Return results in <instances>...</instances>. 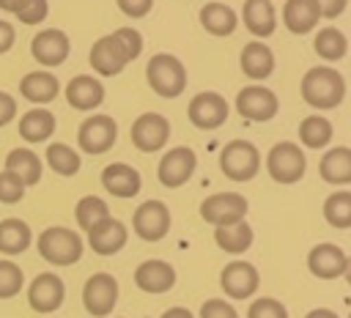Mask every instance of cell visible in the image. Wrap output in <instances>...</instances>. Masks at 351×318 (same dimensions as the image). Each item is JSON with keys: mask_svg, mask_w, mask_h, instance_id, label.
Wrapping results in <instances>:
<instances>
[{"mask_svg": "<svg viewBox=\"0 0 351 318\" xmlns=\"http://www.w3.org/2000/svg\"><path fill=\"white\" fill-rule=\"evenodd\" d=\"M302 99L315 110H335L346 99V80L332 66H315L302 77Z\"/></svg>", "mask_w": 351, "mask_h": 318, "instance_id": "6da1fadb", "label": "cell"}, {"mask_svg": "<svg viewBox=\"0 0 351 318\" xmlns=\"http://www.w3.org/2000/svg\"><path fill=\"white\" fill-rule=\"evenodd\" d=\"M36 247H38V255L52 263V266H74L80 258H82V249H85V241L77 230L71 228H63V225H49L38 233L36 238Z\"/></svg>", "mask_w": 351, "mask_h": 318, "instance_id": "7a4b0ae2", "label": "cell"}, {"mask_svg": "<svg viewBox=\"0 0 351 318\" xmlns=\"http://www.w3.org/2000/svg\"><path fill=\"white\" fill-rule=\"evenodd\" d=\"M145 82L151 85L154 93H159L162 99H176L184 93L186 88V69L184 63L170 55V52H156L148 63H145Z\"/></svg>", "mask_w": 351, "mask_h": 318, "instance_id": "3957f363", "label": "cell"}, {"mask_svg": "<svg viewBox=\"0 0 351 318\" xmlns=\"http://www.w3.org/2000/svg\"><path fill=\"white\" fill-rule=\"evenodd\" d=\"M219 170L230 181H252L261 170V154L250 140H230L219 151Z\"/></svg>", "mask_w": 351, "mask_h": 318, "instance_id": "277c9868", "label": "cell"}, {"mask_svg": "<svg viewBox=\"0 0 351 318\" xmlns=\"http://www.w3.org/2000/svg\"><path fill=\"white\" fill-rule=\"evenodd\" d=\"M266 170L271 175V181H277V184H296V181H302V175L307 170L304 151L288 140L274 143L266 154Z\"/></svg>", "mask_w": 351, "mask_h": 318, "instance_id": "5b68a950", "label": "cell"}, {"mask_svg": "<svg viewBox=\"0 0 351 318\" xmlns=\"http://www.w3.org/2000/svg\"><path fill=\"white\" fill-rule=\"evenodd\" d=\"M118 140V123L110 115H88L77 129V145L82 154L101 156L107 154Z\"/></svg>", "mask_w": 351, "mask_h": 318, "instance_id": "8992f818", "label": "cell"}, {"mask_svg": "<svg viewBox=\"0 0 351 318\" xmlns=\"http://www.w3.org/2000/svg\"><path fill=\"white\" fill-rule=\"evenodd\" d=\"M186 115H189V123H192L195 129L211 132V129H219V126L228 121L230 104L225 101L222 93H217V90H203V93H195V96L189 99Z\"/></svg>", "mask_w": 351, "mask_h": 318, "instance_id": "52a82bcc", "label": "cell"}, {"mask_svg": "<svg viewBox=\"0 0 351 318\" xmlns=\"http://www.w3.org/2000/svg\"><path fill=\"white\" fill-rule=\"evenodd\" d=\"M118 302V280L110 271H96L82 285V304L93 318H104L115 310Z\"/></svg>", "mask_w": 351, "mask_h": 318, "instance_id": "ba28073f", "label": "cell"}, {"mask_svg": "<svg viewBox=\"0 0 351 318\" xmlns=\"http://www.w3.org/2000/svg\"><path fill=\"white\" fill-rule=\"evenodd\" d=\"M195 167H197V154L189 145H176V148L165 151V156L159 159L156 178H159L162 186L178 189V186H184L192 178Z\"/></svg>", "mask_w": 351, "mask_h": 318, "instance_id": "9c48e42d", "label": "cell"}, {"mask_svg": "<svg viewBox=\"0 0 351 318\" xmlns=\"http://www.w3.org/2000/svg\"><path fill=\"white\" fill-rule=\"evenodd\" d=\"M250 211V203L244 195L239 192H214L208 195L203 203H200V217L203 222L208 225H230V222H239L244 219Z\"/></svg>", "mask_w": 351, "mask_h": 318, "instance_id": "30bf717a", "label": "cell"}, {"mask_svg": "<svg viewBox=\"0 0 351 318\" xmlns=\"http://www.w3.org/2000/svg\"><path fill=\"white\" fill-rule=\"evenodd\" d=\"M132 230L143 241H162L170 233V208L162 200H145L132 214Z\"/></svg>", "mask_w": 351, "mask_h": 318, "instance_id": "8fae6325", "label": "cell"}, {"mask_svg": "<svg viewBox=\"0 0 351 318\" xmlns=\"http://www.w3.org/2000/svg\"><path fill=\"white\" fill-rule=\"evenodd\" d=\"M129 137H132V145L137 151L154 154V151L165 148V143L170 140V121L162 112H143L134 118Z\"/></svg>", "mask_w": 351, "mask_h": 318, "instance_id": "7c38bea8", "label": "cell"}, {"mask_svg": "<svg viewBox=\"0 0 351 318\" xmlns=\"http://www.w3.org/2000/svg\"><path fill=\"white\" fill-rule=\"evenodd\" d=\"M30 55L38 66L44 69H55L60 63H66V58L71 55V41L60 27H44L33 36L30 41Z\"/></svg>", "mask_w": 351, "mask_h": 318, "instance_id": "4fadbf2b", "label": "cell"}, {"mask_svg": "<svg viewBox=\"0 0 351 318\" xmlns=\"http://www.w3.org/2000/svg\"><path fill=\"white\" fill-rule=\"evenodd\" d=\"M236 110L239 115H244L247 121L263 123L271 121L280 110V99L274 90H269L266 85H247L236 93Z\"/></svg>", "mask_w": 351, "mask_h": 318, "instance_id": "5bb4252c", "label": "cell"}, {"mask_svg": "<svg viewBox=\"0 0 351 318\" xmlns=\"http://www.w3.org/2000/svg\"><path fill=\"white\" fill-rule=\"evenodd\" d=\"M88 63H90V69L99 77H115V74H121L132 63V58L126 55V49L121 47V41L112 33H107V36H101V38L93 41V47L88 52Z\"/></svg>", "mask_w": 351, "mask_h": 318, "instance_id": "9a60e30c", "label": "cell"}, {"mask_svg": "<svg viewBox=\"0 0 351 318\" xmlns=\"http://www.w3.org/2000/svg\"><path fill=\"white\" fill-rule=\"evenodd\" d=\"M66 299V285L55 271H41L27 285V304L36 313H55Z\"/></svg>", "mask_w": 351, "mask_h": 318, "instance_id": "2e32d148", "label": "cell"}, {"mask_svg": "<svg viewBox=\"0 0 351 318\" xmlns=\"http://www.w3.org/2000/svg\"><path fill=\"white\" fill-rule=\"evenodd\" d=\"M219 285H222L225 296H230V299H250L261 285V274L247 260H230L219 271Z\"/></svg>", "mask_w": 351, "mask_h": 318, "instance_id": "e0dca14e", "label": "cell"}, {"mask_svg": "<svg viewBox=\"0 0 351 318\" xmlns=\"http://www.w3.org/2000/svg\"><path fill=\"white\" fill-rule=\"evenodd\" d=\"M126 238H129V230L121 219L115 217H104L101 222H96L90 230H88V247L96 252V255H115L126 247Z\"/></svg>", "mask_w": 351, "mask_h": 318, "instance_id": "ac0fdd59", "label": "cell"}, {"mask_svg": "<svg viewBox=\"0 0 351 318\" xmlns=\"http://www.w3.org/2000/svg\"><path fill=\"white\" fill-rule=\"evenodd\" d=\"M66 101L71 110L90 112L104 101V85L93 74H77L66 82Z\"/></svg>", "mask_w": 351, "mask_h": 318, "instance_id": "d6986e66", "label": "cell"}, {"mask_svg": "<svg viewBox=\"0 0 351 318\" xmlns=\"http://www.w3.org/2000/svg\"><path fill=\"white\" fill-rule=\"evenodd\" d=\"M134 285L145 293H167L176 285V269L167 260L148 258L134 269Z\"/></svg>", "mask_w": 351, "mask_h": 318, "instance_id": "ffe728a7", "label": "cell"}, {"mask_svg": "<svg viewBox=\"0 0 351 318\" xmlns=\"http://www.w3.org/2000/svg\"><path fill=\"white\" fill-rule=\"evenodd\" d=\"M101 186L112 195V197H121V200H129L134 197L140 189H143V178L140 173L126 164V162H112L101 170Z\"/></svg>", "mask_w": 351, "mask_h": 318, "instance_id": "44dd1931", "label": "cell"}, {"mask_svg": "<svg viewBox=\"0 0 351 318\" xmlns=\"http://www.w3.org/2000/svg\"><path fill=\"white\" fill-rule=\"evenodd\" d=\"M19 93H22V99H27L30 104L44 107V104H49L52 99H58V93H60V80H58L52 71H27V74L19 80Z\"/></svg>", "mask_w": 351, "mask_h": 318, "instance_id": "7402d4cb", "label": "cell"}, {"mask_svg": "<svg viewBox=\"0 0 351 318\" xmlns=\"http://www.w3.org/2000/svg\"><path fill=\"white\" fill-rule=\"evenodd\" d=\"M346 260H348V255L337 244H318L307 255V269L318 280H335L346 271Z\"/></svg>", "mask_w": 351, "mask_h": 318, "instance_id": "603a6c76", "label": "cell"}, {"mask_svg": "<svg viewBox=\"0 0 351 318\" xmlns=\"http://www.w3.org/2000/svg\"><path fill=\"white\" fill-rule=\"evenodd\" d=\"M241 22L255 38H269L277 27V11L271 0H244Z\"/></svg>", "mask_w": 351, "mask_h": 318, "instance_id": "cb8c5ba5", "label": "cell"}, {"mask_svg": "<svg viewBox=\"0 0 351 318\" xmlns=\"http://www.w3.org/2000/svg\"><path fill=\"white\" fill-rule=\"evenodd\" d=\"M318 19H321L318 0H285L282 5V22L296 36L310 33L318 25Z\"/></svg>", "mask_w": 351, "mask_h": 318, "instance_id": "d4e9b609", "label": "cell"}, {"mask_svg": "<svg viewBox=\"0 0 351 318\" xmlns=\"http://www.w3.org/2000/svg\"><path fill=\"white\" fill-rule=\"evenodd\" d=\"M239 63H241V71H244L250 80L261 82V80H266V77L274 71V52H271L263 41H250V44L241 47Z\"/></svg>", "mask_w": 351, "mask_h": 318, "instance_id": "484cf974", "label": "cell"}, {"mask_svg": "<svg viewBox=\"0 0 351 318\" xmlns=\"http://www.w3.org/2000/svg\"><path fill=\"white\" fill-rule=\"evenodd\" d=\"M318 173L326 184H335V186L351 184V148H346V145L329 148L324 154V159L318 162Z\"/></svg>", "mask_w": 351, "mask_h": 318, "instance_id": "4316f807", "label": "cell"}, {"mask_svg": "<svg viewBox=\"0 0 351 318\" xmlns=\"http://www.w3.org/2000/svg\"><path fill=\"white\" fill-rule=\"evenodd\" d=\"M197 19H200V25L206 27V33L219 36V38L230 36V33L236 30V25H239V14H236L230 5H225V3H206V5L200 8Z\"/></svg>", "mask_w": 351, "mask_h": 318, "instance_id": "83f0119b", "label": "cell"}, {"mask_svg": "<svg viewBox=\"0 0 351 318\" xmlns=\"http://www.w3.org/2000/svg\"><path fill=\"white\" fill-rule=\"evenodd\" d=\"M55 134V115L44 107H33L19 118V137L27 143H44Z\"/></svg>", "mask_w": 351, "mask_h": 318, "instance_id": "f1b7e54d", "label": "cell"}, {"mask_svg": "<svg viewBox=\"0 0 351 318\" xmlns=\"http://www.w3.org/2000/svg\"><path fill=\"white\" fill-rule=\"evenodd\" d=\"M252 238H255V233H252V228H250L244 219L230 222V225H217V228H214V241H217V247L225 249V252H230V255L247 252V249L252 247Z\"/></svg>", "mask_w": 351, "mask_h": 318, "instance_id": "f546056e", "label": "cell"}, {"mask_svg": "<svg viewBox=\"0 0 351 318\" xmlns=\"http://www.w3.org/2000/svg\"><path fill=\"white\" fill-rule=\"evenodd\" d=\"M33 241V230L25 219H16V217H8L0 222V252L3 255H22Z\"/></svg>", "mask_w": 351, "mask_h": 318, "instance_id": "4dcf8cb0", "label": "cell"}, {"mask_svg": "<svg viewBox=\"0 0 351 318\" xmlns=\"http://www.w3.org/2000/svg\"><path fill=\"white\" fill-rule=\"evenodd\" d=\"M5 170L16 173V175L25 181V186H36V184L41 181L44 164H41L38 154H33L30 148H14V151H8V156H5Z\"/></svg>", "mask_w": 351, "mask_h": 318, "instance_id": "1f68e13d", "label": "cell"}, {"mask_svg": "<svg viewBox=\"0 0 351 318\" xmlns=\"http://www.w3.org/2000/svg\"><path fill=\"white\" fill-rule=\"evenodd\" d=\"M44 159H47V164H49L52 173L66 175V178H69V175H77L80 167H82L80 154H77L71 145H66V143H49Z\"/></svg>", "mask_w": 351, "mask_h": 318, "instance_id": "d6a6232c", "label": "cell"}, {"mask_svg": "<svg viewBox=\"0 0 351 318\" xmlns=\"http://www.w3.org/2000/svg\"><path fill=\"white\" fill-rule=\"evenodd\" d=\"M335 129L329 123V118L324 115H307L302 123H299V140L304 148H324L329 145Z\"/></svg>", "mask_w": 351, "mask_h": 318, "instance_id": "836d02e7", "label": "cell"}, {"mask_svg": "<svg viewBox=\"0 0 351 318\" xmlns=\"http://www.w3.org/2000/svg\"><path fill=\"white\" fill-rule=\"evenodd\" d=\"M313 49H315L324 60L335 63V60H340V58L348 52V41H346V36H343L337 27H321V30L315 33V38H313Z\"/></svg>", "mask_w": 351, "mask_h": 318, "instance_id": "e575fe53", "label": "cell"}, {"mask_svg": "<svg viewBox=\"0 0 351 318\" xmlns=\"http://www.w3.org/2000/svg\"><path fill=\"white\" fill-rule=\"evenodd\" d=\"M104 217H110V206L99 197V195H85V197H80V203H77V208H74V219H77V225L88 233L96 222H101Z\"/></svg>", "mask_w": 351, "mask_h": 318, "instance_id": "d590c367", "label": "cell"}, {"mask_svg": "<svg viewBox=\"0 0 351 318\" xmlns=\"http://www.w3.org/2000/svg\"><path fill=\"white\" fill-rule=\"evenodd\" d=\"M324 219L332 228H351V192H332L324 200Z\"/></svg>", "mask_w": 351, "mask_h": 318, "instance_id": "8d00e7d4", "label": "cell"}, {"mask_svg": "<svg viewBox=\"0 0 351 318\" xmlns=\"http://www.w3.org/2000/svg\"><path fill=\"white\" fill-rule=\"evenodd\" d=\"M25 285V274L14 260H0V299H14Z\"/></svg>", "mask_w": 351, "mask_h": 318, "instance_id": "74e56055", "label": "cell"}, {"mask_svg": "<svg viewBox=\"0 0 351 318\" xmlns=\"http://www.w3.org/2000/svg\"><path fill=\"white\" fill-rule=\"evenodd\" d=\"M25 192H27V186L16 173H11V170L0 173V203L14 206V203H19L25 197Z\"/></svg>", "mask_w": 351, "mask_h": 318, "instance_id": "f35d334b", "label": "cell"}, {"mask_svg": "<svg viewBox=\"0 0 351 318\" xmlns=\"http://www.w3.org/2000/svg\"><path fill=\"white\" fill-rule=\"evenodd\" d=\"M247 318H288V310L280 299L274 296H261L250 304L247 310Z\"/></svg>", "mask_w": 351, "mask_h": 318, "instance_id": "ab89813d", "label": "cell"}, {"mask_svg": "<svg viewBox=\"0 0 351 318\" xmlns=\"http://www.w3.org/2000/svg\"><path fill=\"white\" fill-rule=\"evenodd\" d=\"M47 14H49V3H47V0H25V3L14 11V16H16L22 25H41V22L47 19Z\"/></svg>", "mask_w": 351, "mask_h": 318, "instance_id": "60d3db41", "label": "cell"}, {"mask_svg": "<svg viewBox=\"0 0 351 318\" xmlns=\"http://www.w3.org/2000/svg\"><path fill=\"white\" fill-rule=\"evenodd\" d=\"M112 36L121 41V47L126 49V55L134 60V58H140V52H143V36L134 30V27H118V30H112Z\"/></svg>", "mask_w": 351, "mask_h": 318, "instance_id": "b9f144b4", "label": "cell"}, {"mask_svg": "<svg viewBox=\"0 0 351 318\" xmlns=\"http://www.w3.org/2000/svg\"><path fill=\"white\" fill-rule=\"evenodd\" d=\"M200 318H239V313L225 299H206L200 304Z\"/></svg>", "mask_w": 351, "mask_h": 318, "instance_id": "7bdbcfd3", "label": "cell"}, {"mask_svg": "<svg viewBox=\"0 0 351 318\" xmlns=\"http://www.w3.org/2000/svg\"><path fill=\"white\" fill-rule=\"evenodd\" d=\"M115 5H118L126 16H132V19H143V16L154 8V0H115Z\"/></svg>", "mask_w": 351, "mask_h": 318, "instance_id": "ee69618b", "label": "cell"}, {"mask_svg": "<svg viewBox=\"0 0 351 318\" xmlns=\"http://www.w3.org/2000/svg\"><path fill=\"white\" fill-rule=\"evenodd\" d=\"M16 118V99L5 90H0V126L11 123Z\"/></svg>", "mask_w": 351, "mask_h": 318, "instance_id": "f6af8a7d", "label": "cell"}, {"mask_svg": "<svg viewBox=\"0 0 351 318\" xmlns=\"http://www.w3.org/2000/svg\"><path fill=\"white\" fill-rule=\"evenodd\" d=\"M346 5H348V0H318V8H321V16L324 19L340 16L346 11Z\"/></svg>", "mask_w": 351, "mask_h": 318, "instance_id": "bcb514c9", "label": "cell"}, {"mask_svg": "<svg viewBox=\"0 0 351 318\" xmlns=\"http://www.w3.org/2000/svg\"><path fill=\"white\" fill-rule=\"evenodd\" d=\"M14 41H16V30H14V25L5 22V19H0V55H5V52L14 47Z\"/></svg>", "mask_w": 351, "mask_h": 318, "instance_id": "7dc6e473", "label": "cell"}, {"mask_svg": "<svg viewBox=\"0 0 351 318\" xmlns=\"http://www.w3.org/2000/svg\"><path fill=\"white\" fill-rule=\"evenodd\" d=\"M159 318H195L186 307H170V310H165Z\"/></svg>", "mask_w": 351, "mask_h": 318, "instance_id": "c3c4849f", "label": "cell"}, {"mask_svg": "<svg viewBox=\"0 0 351 318\" xmlns=\"http://www.w3.org/2000/svg\"><path fill=\"white\" fill-rule=\"evenodd\" d=\"M304 318H337V313H332V310H326V307H318V310H310Z\"/></svg>", "mask_w": 351, "mask_h": 318, "instance_id": "681fc988", "label": "cell"}, {"mask_svg": "<svg viewBox=\"0 0 351 318\" xmlns=\"http://www.w3.org/2000/svg\"><path fill=\"white\" fill-rule=\"evenodd\" d=\"M22 3H25V0H0V8H3V11H11V14H14V11H16V8L22 5Z\"/></svg>", "mask_w": 351, "mask_h": 318, "instance_id": "f907efd6", "label": "cell"}, {"mask_svg": "<svg viewBox=\"0 0 351 318\" xmlns=\"http://www.w3.org/2000/svg\"><path fill=\"white\" fill-rule=\"evenodd\" d=\"M343 277H346V282L351 285V258L346 260V271H343Z\"/></svg>", "mask_w": 351, "mask_h": 318, "instance_id": "816d5d0a", "label": "cell"}, {"mask_svg": "<svg viewBox=\"0 0 351 318\" xmlns=\"http://www.w3.org/2000/svg\"><path fill=\"white\" fill-rule=\"evenodd\" d=\"M348 318H351V315H348Z\"/></svg>", "mask_w": 351, "mask_h": 318, "instance_id": "f5cc1de1", "label": "cell"}]
</instances>
